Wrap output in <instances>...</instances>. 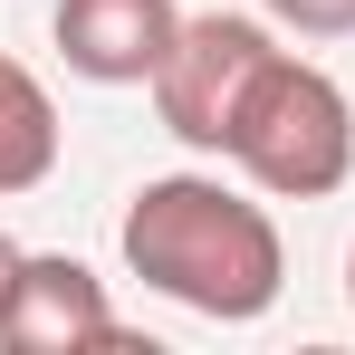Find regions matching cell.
<instances>
[{
    "mask_svg": "<svg viewBox=\"0 0 355 355\" xmlns=\"http://www.w3.org/2000/svg\"><path fill=\"white\" fill-rule=\"evenodd\" d=\"M125 269L192 317L250 327V317L279 307L288 250H279V221L250 192H231L211 173H154L125 202Z\"/></svg>",
    "mask_w": 355,
    "mask_h": 355,
    "instance_id": "cell-1",
    "label": "cell"
},
{
    "mask_svg": "<svg viewBox=\"0 0 355 355\" xmlns=\"http://www.w3.org/2000/svg\"><path fill=\"white\" fill-rule=\"evenodd\" d=\"M19 259H29V250H19V240L0 231V317H10V288H19Z\"/></svg>",
    "mask_w": 355,
    "mask_h": 355,
    "instance_id": "cell-8",
    "label": "cell"
},
{
    "mask_svg": "<svg viewBox=\"0 0 355 355\" xmlns=\"http://www.w3.org/2000/svg\"><path fill=\"white\" fill-rule=\"evenodd\" d=\"M0 346L10 355H96V346H135L106 307V279L87 259H19V288H10V317H0Z\"/></svg>",
    "mask_w": 355,
    "mask_h": 355,
    "instance_id": "cell-4",
    "label": "cell"
},
{
    "mask_svg": "<svg viewBox=\"0 0 355 355\" xmlns=\"http://www.w3.org/2000/svg\"><path fill=\"white\" fill-rule=\"evenodd\" d=\"M346 297H355V250H346Z\"/></svg>",
    "mask_w": 355,
    "mask_h": 355,
    "instance_id": "cell-9",
    "label": "cell"
},
{
    "mask_svg": "<svg viewBox=\"0 0 355 355\" xmlns=\"http://www.w3.org/2000/svg\"><path fill=\"white\" fill-rule=\"evenodd\" d=\"M58 173V106L19 58H0V192H39Z\"/></svg>",
    "mask_w": 355,
    "mask_h": 355,
    "instance_id": "cell-6",
    "label": "cell"
},
{
    "mask_svg": "<svg viewBox=\"0 0 355 355\" xmlns=\"http://www.w3.org/2000/svg\"><path fill=\"white\" fill-rule=\"evenodd\" d=\"M221 154H231L259 192H279V202H327V192L355 173V106H346V87H336L327 67H307V58L279 49V58L250 77Z\"/></svg>",
    "mask_w": 355,
    "mask_h": 355,
    "instance_id": "cell-2",
    "label": "cell"
},
{
    "mask_svg": "<svg viewBox=\"0 0 355 355\" xmlns=\"http://www.w3.org/2000/svg\"><path fill=\"white\" fill-rule=\"evenodd\" d=\"M58 58L96 87H154L164 49L182 39V10L173 0H58Z\"/></svg>",
    "mask_w": 355,
    "mask_h": 355,
    "instance_id": "cell-5",
    "label": "cell"
},
{
    "mask_svg": "<svg viewBox=\"0 0 355 355\" xmlns=\"http://www.w3.org/2000/svg\"><path fill=\"white\" fill-rule=\"evenodd\" d=\"M259 10L297 39H355V0H259Z\"/></svg>",
    "mask_w": 355,
    "mask_h": 355,
    "instance_id": "cell-7",
    "label": "cell"
},
{
    "mask_svg": "<svg viewBox=\"0 0 355 355\" xmlns=\"http://www.w3.org/2000/svg\"><path fill=\"white\" fill-rule=\"evenodd\" d=\"M269 58H279V39H269L259 19H240V10L182 19V39L164 49V67H154V116H164V135H182L192 154H221L240 96H250V77Z\"/></svg>",
    "mask_w": 355,
    "mask_h": 355,
    "instance_id": "cell-3",
    "label": "cell"
}]
</instances>
